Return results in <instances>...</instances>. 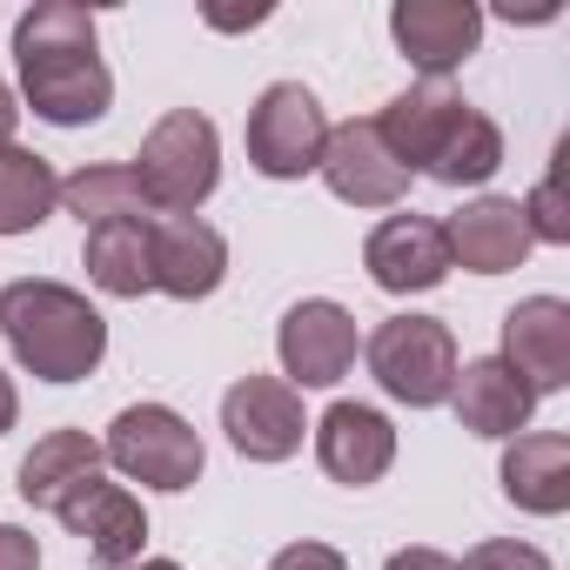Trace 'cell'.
<instances>
[{
	"mask_svg": "<svg viewBox=\"0 0 570 570\" xmlns=\"http://www.w3.org/2000/svg\"><path fill=\"white\" fill-rule=\"evenodd\" d=\"M128 570H181V563H168V557H141V563H128Z\"/></svg>",
	"mask_w": 570,
	"mask_h": 570,
	"instance_id": "d6a6232c",
	"label": "cell"
},
{
	"mask_svg": "<svg viewBox=\"0 0 570 570\" xmlns=\"http://www.w3.org/2000/svg\"><path fill=\"white\" fill-rule=\"evenodd\" d=\"M463 95L450 88V81H416V88H403L383 115H376V135L390 141V155L410 168V175H423L430 161H436V148L450 141V128L463 121Z\"/></svg>",
	"mask_w": 570,
	"mask_h": 570,
	"instance_id": "e0dca14e",
	"label": "cell"
},
{
	"mask_svg": "<svg viewBox=\"0 0 570 570\" xmlns=\"http://www.w3.org/2000/svg\"><path fill=\"white\" fill-rule=\"evenodd\" d=\"M275 356H282V383L289 390H330L356 363V316L343 303H330V296H309V303H296L282 316Z\"/></svg>",
	"mask_w": 570,
	"mask_h": 570,
	"instance_id": "52a82bcc",
	"label": "cell"
},
{
	"mask_svg": "<svg viewBox=\"0 0 570 570\" xmlns=\"http://www.w3.org/2000/svg\"><path fill=\"white\" fill-rule=\"evenodd\" d=\"M148 262H155V289L175 303H202L222 289L228 275V242L202 215H155L148 228Z\"/></svg>",
	"mask_w": 570,
	"mask_h": 570,
	"instance_id": "5bb4252c",
	"label": "cell"
},
{
	"mask_svg": "<svg viewBox=\"0 0 570 570\" xmlns=\"http://www.w3.org/2000/svg\"><path fill=\"white\" fill-rule=\"evenodd\" d=\"M14 121H21V101H14V88H8V81H0V148L14 141Z\"/></svg>",
	"mask_w": 570,
	"mask_h": 570,
	"instance_id": "f546056e",
	"label": "cell"
},
{
	"mask_svg": "<svg viewBox=\"0 0 570 570\" xmlns=\"http://www.w3.org/2000/svg\"><path fill=\"white\" fill-rule=\"evenodd\" d=\"M0 570H41V543L21 523H0Z\"/></svg>",
	"mask_w": 570,
	"mask_h": 570,
	"instance_id": "83f0119b",
	"label": "cell"
},
{
	"mask_svg": "<svg viewBox=\"0 0 570 570\" xmlns=\"http://www.w3.org/2000/svg\"><path fill=\"white\" fill-rule=\"evenodd\" d=\"M61 208L81 222V228H101V222H155L141 181L128 161H88L61 181Z\"/></svg>",
	"mask_w": 570,
	"mask_h": 570,
	"instance_id": "7402d4cb",
	"label": "cell"
},
{
	"mask_svg": "<svg viewBox=\"0 0 570 570\" xmlns=\"http://www.w3.org/2000/svg\"><path fill=\"white\" fill-rule=\"evenodd\" d=\"M503 497L530 517H563L570 510V436L557 430H523L503 443Z\"/></svg>",
	"mask_w": 570,
	"mask_h": 570,
	"instance_id": "ac0fdd59",
	"label": "cell"
},
{
	"mask_svg": "<svg viewBox=\"0 0 570 570\" xmlns=\"http://www.w3.org/2000/svg\"><path fill=\"white\" fill-rule=\"evenodd\" d=\"M14 68L21 101L55 128H88L115 101V75L95 41V8L81 0H35L14 21Z\"/></svg>",
	"mask_w": 570,
	"mask_h": 570,
	"instance_id": "6da1fadb",
	"label": "cell"
},
{
	"mask_svg": "<svg viewBox=\"0 0 570 570\" xmlns=\"http://www.w3.org/2000/svg\"><path fill=\"white\" fill-rule=\"evenodd\" d=\"M148 228L155 222H101V228H81V268L101 296H148L155 289V262H148Z\"/></svg>",
	"mask_w": 570,
	"mask_h": 570,
	"instance_id": "ffe728a7",
	"label": "cell"
},
{
	"mask_svg": "<svg viewBox=\"0 0 570 570\" xmlns=\"http://www.w3.org/2000/svg\"><path fill=\"white\" fill-rule=\"evenodd\" d=\"M268 570H350V563H343V550H330V543H309V537H303V543H282Z\"/></svg>",
	"mask_w": 570,
	"mask_h": 570,
	"instance_id": "4316f807",
	"label": "cell"
},
{
	"mask_svg": "<svg viewBox=\"0 0 570 570\" xmlns=\"http://www.w3.org/2000/svg\"><path fill=\"white\" fill-rule=\"evenodd\" d=\"M61 208V175L35 148H0V235H35Z\"/></svg>",
	"mask_w": 570,
	"mask_h": 570,
	"instance_id": "603a6c76",
	"label": "cell"
},
{
	"mask_svg": "<svg viewBox=\"0 0 570 570\" xmlns=\"http://www.w3.org/2000/svg\"><path fill=\"white\" fill-rule=\"evenodd\" d=\"M101 456L128 476V483H148V490H188L208 463L202 436L188 416H175L168 403H128L115 423H108V443Z\"/></svg>",
	"mask_w": 570,
	"mask_h": 570,
	"instance_id": "5b68a950",
	"label": "cell"
},
{
	"mask_svg": "<svg viewBox=\"0 0 570 570\" xmlns=\"http://www.w3.org/2000/svg\"><path fill=\"white\" fill-rule=\"evenodd\" d=\"M390 35H396L403 61L423 68V81H450L483 41V8L476 0H396Z\"/></svg>",
	"mask_w": 570,
	"mask_h": 570,
	"instance_id": "30bf717a",
	"label": "cell"
},
{
	"mask_svg": "<svg viewBox=\"0 0 570 570\" xmlns=\"http://www.w3.org/2000/svg\"><path fill=\"white\" fill-rule=\"evenodd\" d=\"M316 168H323L330 195L350 202V208H396V202L410 195V168H403V161L390 155V141L376 135V115H370V121L330 128Z\"/></svg>",
	"mask_w": 570,
	"mask_h": 570,
	"instance_id": "8fae6325",
	"label": "cell"
},
{
	"mask_svg": "<svg viewBox=\"0 0 570 570\" xmlns=\"http://www.w3.org/2000/svg\"><path fill=\"white\" fill-rule=\"evenodd\" d=\"M55 517L68 523V537H81V550H88L95 570H128V563H141L148 517H141V503H135L128 483L88 476V483H75V490L55 503Z\"/></svg>",
	"mask_w": 570,
	"mask_h": 570,
	"instance_id": "9c48e42d",
	"label": "cell"
},
{
	"mask_svg": "<svg viewBox=\"0 0 570 570\" xmlns=\"http://www.w3.org/2000/svg\"><path fill=\"white\" fill-rule=\"evenodd\" d=\"M14 416H21V396H14V383H8V376H0V436L14 430Z\"/></svg>",
	"mask_w": 570,
	"mask_h": 570,
	"instance_id": "1f68e13d",
	"label": "cell"
},
{
	"mask_svg": "<svg viewBox=\"0 0 570 570\" xmlns=\"http://www.w3.org/2000/svg\"><path fill=\"white\" fill-rule=\"evenodd\" d=\"M363 262H370V282L390 296H423L450 275V242H443V222L436 215H383L363 242Z\"/></svg>",
	"mask_w": 570,
	"mask_h": 570,
	"instance_id": "7c38bea8",
	"label": "cell"
},
{
	"mask_svg": "<svg viewBox=\"0 0 570 570\" xmlns=\"http://www.w3.org/2000/svg\"><path fill=\"white\" fill-rule=\"evenodd\" d=\"M268 21V8H248V14H215L208 8V28H262Z\"/></svg>",
	"mask_w": 570,
	"mask_h": 570,
	"instance_id": "4dcf8cb0",
	"label": "cell"
},
{
	"mask_svg": "<svg viewBox=\"0 0 570 570\" xmlns=\"http://www.w3.org/2000/svg\"><path fill=\"white\" fill-rule=\"evenodd\" d=\"M128 168H135V181H141V195H148L155 215H195L215 195V181H222V135H215L208 115L168 108L141 135V155Z\"/></svg>",
	"mask_w": 570,
	"mask_h": 570,
	"instance_id": "3957f363",
	"label": "cell"
},
{
	"mask_svg": "<svg viewBox=\"0 0 570 570\" xmlns=\"http://www.w3.org/2000/svg\"><path fill=\"white\" fill-rule=\"evenodd\" d=\"M450 410H456V423H463L470 436L510 443V436H523V430H530L537 396H530V390L497 363V356H483V363H463V370H456V383H450Z\"/></svg>",
	"mask_w": 570,
	"mask_h": 570,
	"instance_id": "d6986e66",
	"label": "cell"
},
{
	"mask_svg": "<svg viewBox=\"0 0 570 570\" xmlns=\"http://www.w3.org/2000/svg\"><path fill=\"white\" fill-rule=\"evenodd\" d=\"M242 141H248V168L255 175H268V181H303L323 161L330 115H323V101L303 81H268L255 95V108H248Z\"/></svg>",
	"mask_w": 570,
	"mask_h": 570,
	"instance_id": "8992f818",
	"label": "cell"
},
{
	"mask_svg": "<svg viewBox=\"0 0 570 570\" xmlns=\"http://www.w3.org/2000/svg\"><path fill=\"white\" fill-rule=\"evenodd\" d=\"M530 396H550L570 383V303L563 296H523L503 316V356H497Z\"/></svg>",
	"mask_w": 570,
	"mask_h": 570,
	"instance_id": "4fadbf2b",
	"label": "cell"
},
{
	"mask_svg": "<svg viewBox=\"0 0 570 570\" xmlns=\"http://www.w3.org/2000/svg\"><path fill=\"white\" fill-rule=\"evenodd\" d=\"M101 443L88 436V430H48L28 456H21V497L35 503V510H55L75 483H88V476H101Z\"/></svg>",
	"mask_w": 570,
	"mask_h": 570,
	"instance_id": "44dd1931",
	"label": "cell"
},
{
	"mask_svg": "<svg viewBox=\"0 0 570 570\" xmlns=\"http://www.w3.org/2000/svg\"><path fill=\"white\" fill-rule=\"evenodd\" d=\"M503 168V128L483 115V108H463V121L450 128V141L436 148V161L423 168L430 181H443V188H476V181H490Z\"/></svg>",
	"mask_w": 570,
	"mask_h": 570,
	"instance_id": "cb8c5ba5",
	"label": "cell"
},
{
	"mask_svg": "<svg viewBox=\"0 0 570 570\" xmlns=\"http://www.w3.org/2000/svg\"><path fill=\"white\" fill-rule=\"evenodd\" d=\"M0 336H8L14 363L41 383H81L108 356L101 309L68 282H41V275H21L0 289Z\"/></svg>",
	"mask_w": 570,
	"mask_h": 570,
	"instance_id": "7a4b0ae2",
	"label": "cell"
},
{
	"mask_svg": "<svg viewBox=\"0 0 570 570\" xmlns=\"http://www.w3.org/2000/svg\"><path fill=\"white\" fill-rule=\"evenodd\" d=\"M370 356V376L383 396L410 403V410H436L450 403V383H456V336L436 323V316H390L376 323V336L363 343Z\"/></svg>",
	"mask_w": 570,
	"mask_h": 570,
	"instance_id": "277c9868",
	"label": "cell"
},
{
	"mask_svg": "<svg viewBox=\"0 0 570 570\" xmlns=\"http://www.w3.org/2000/svg\"><path fill=\"white\" fill-rule=\"evenodd\" d=\"M530 222V242H570V202H563V148L550 161V175L530 188V202H517Z\"/></svg>",
	"mask_w": 570,
	"mask_h": 570,
	"instance_id": "d4e9b609",
	"label": "cell"
},
{
	"mask_svg": "<svg viewBox=\"0 0 570 570\" xmlns=\"http://www.w3.org/2000/svg\"><path fill=\"white\" fill-rule=\"evenodd\" d=\"M316 463H323L336 483L370 490V483L390 476V463H396V430H390V416L370 410V403H330L323 423H316Z\"/></svg>",
	"mask_w": 570,
	"mask_h": 570,
	"instance_id": "2e32d148",
	"label": "cell"
},
{
	"mask_svg": "<svg viewBox=\"0 0 570 570\" xmlns=\"http://www.w3.org/2000/svg\"><path fill=\"white\" fill-rule=\"evenodd\" d=\"M456 570H557L537 543H517V537H490V543H476Z\"/></svg>",
	"mask_w": 570,
	"mask_h": 570,
	"instance_id": "484cf974",
	"label": "cell"
},
{
	"mask_svg": "<svg viewBox=\"0 0 570 570\" xmlns=\"http://www.w3.org/2000/svg\"><path fill=\"white\" fill-rule=\"evenodd\" d=\"M383 570H456V557H443V550H430V543H410V550H396Z\"/></svg>",
	"mask_w": 570,
	"mask_h": 570,
	"instance_id": "f1b7e54d",
	"label": "cell"
},
{
	"mask_svg": "<svg viewBox=\"0 0 570 570\" xmlns=\"http://www.w3.org/2000/svg\"><path fill=\"white\" fill-rule=\"evenodd\" d=\"M443 242H450V268H470V275H510L523 268V255L537 248L530 242V222L510 195H483V202H463L450 222H443Z\"/></svg>",
	"mask_w": 570,
	"mask_h": 570,
	"instance_id": "9a60e30c",
	"label": "cell"
},
{
	"mask_svg": "<svg viewBox=\"0 0 570 570\" xmlns=\"http://www.w3.org/2000/svg\"><path fill=\"white\" fill-rule=\"evenodd\" d=\"M222 430L235 443V456L248 463H289L303 450V390H289L282 376H242L222 396Z\"/></svg>",
	"mask_w": 570,
	"mask_h": 570,
	"instance_id": "ba28073f",
	"label": "cell"
}]
</instances>
